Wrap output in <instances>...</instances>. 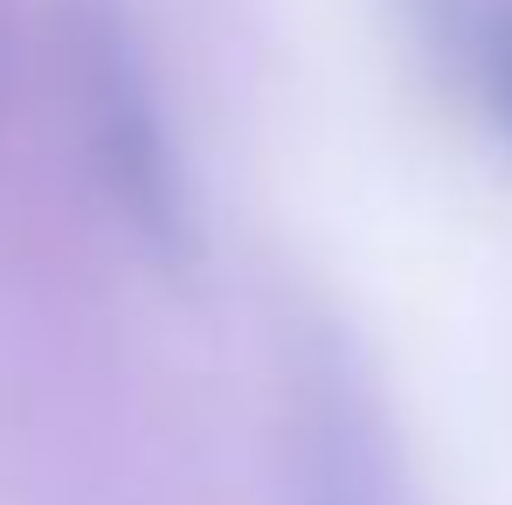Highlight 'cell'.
<instances>
[{
	"instance_id": "cell-1",
	"label": "cell",
	"mask_w": 512,
	"mask_h": 505,
	"mask_svg": "<svg viewBox=\"0 0 512 505\" xmlns=\"http://www.w3.org/2000/svg\"><path fill=\"white\" fill-rule=\"evenodd\" d=\"M77 84H84V118L111 194L132 208V222L146 236H160V243L180 236V187H173L167 132H160V111L139 84V63L111 21L77 28Z\"/></svg>"
},
{
	"instance_id": "cell-2",
	"label": "cell",
	"mask_w": 512,
	"mask_h": 505,
	"mask_svg": "<svg viewBox=\"0 0 512 505\" xmlns=\"http://www.w3.org/2000/svg\"><path fill=\"white\" fill-rule=\"evenodd\" d=\"M499 111H506V125H512V42L499 49Z\"/></svg>"
}]
</instances>
